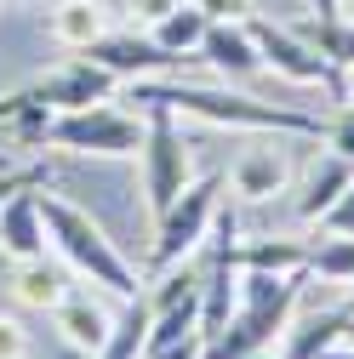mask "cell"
Listing matches in <instances>:
<instances>
[{"mask_svg":"<svg viewBox=\"0 0 354 359\" xmlns=\"http://www.w3.org/2000/svg\"><path fill=\"white\" fill-rule=\"evenodd\" d=\"M40 183H46V165H0V205L23 189H40Z\"/></svg>","mask_w":354,"mask_h":359,"instance_id":"obj_21","label":"cell"},{"mask_svg":"<svg viewBox=\"0 0 354 359\" xmlns=\"http://www.w3.org/2000/svg\"><path fill=\"white\" fill-rule=\"evenodd\" d=\"M200 57H206L217 74H235V80H246V74H257V69H263L257 40H251V29H246V23H211V29H206V40H200Z\"/></svg>","mask_w":354,"mask_h":359,"instance_id":"obj_13","label":"cell"},{"mask_svg":"<svg viewBox=\"0 0 354 359\" xmlns=\"http://www.w3.org/2000/svg\"><path fill=\"white\" fill-rule=\"evenodd\" d=\"M235 262L246 274H308V245L303 240H280V234L235 240Z\"/></svg>","mask_w":354,"mask_h":359,"instance_id":"obj_14","label":"cell"},{"mask_svg":"<svg viewBox=\"0 0 354 359\" xmlns=\"http://www.w3.org/2000/svg\"><path fill=\"white\" fill-rule=\"evenodd\" d=\"M52 234H46V211H40V189H23L0 205V257L12 262H34L46 257Z\"/></svg>","mask_w":354,"mask_h":359,"instance_id":"obj_9","label":"cell"},{"mask_svg":"<svg viewBox=\"0 0 354 359\" xmlns=\"http://www.w3.org/2000/svg\"><path fill=\"white\" fill-rule=\"evenodd\" d=\"M98 34H103V6L98 0H63L52 12V40L69 46V52H86Z\"/></svg>","mask_w":354,"mask_h":359,"instance_id":"obj_18","label":"cell"},{"mask_svg":"<svg viewBox=\"0 0 354 359\" xmlns=\"http://www.w3.org/2000/svg\"><path fill=\"white\" fill-rule=\"evenodd\" d=\"M348 325H354V308H326V313H308L297 320L280 342V359H315L320 348L332 342H348Z\"/></svg>","mask_w":354,"mask_h":359,"instance_id":"obj_15","label":"cell"},{"mask_svg":"<svg viewBox=\"0 0 354 359\" xmlns=\"http://www.w3.org/2000/svg\"><path fill=\"white\" fill-rule=\"evenodd\" d=\"M126 6L138 12V23H149V29H155L166 12H177V6H183V0H126Z\"/></svg>","mask_w":354,"mask_h":359,"instance_id":"obj_26","label":"cell"},{"mask_svg":"<svg viewBox=\"0 0 354 359\" xmlns=\"http://www.w3.org/2000/svg\"><path fill=\"white\" fill-rule=\"evenodd\" d=\"M40 143L69 149V154H98V160H131L143 149V114L114 109V103H92V109H74V114H52Z\"/></svg>","mask_w":354,"mask_h":359,"instance_id":"obj_3","label":"cell"},{"mask_svg":"<svg viewBox=\"0 0 354 359\" xmlns=\"http://www.w3.org/2000/svg\"><path fill=\"white\" fill-rule=\"evenodd\" d=\"M200 348H206V337H183V342H171L160 353H143V359H200Z\"/></svg>","mask_w":354,"mask_h":359,"instance_id":"obj_27","label":"cell"},{"mask_svg":"<svg viewBox=\"0 0 354 359\" xmlns=\"http://www.w3.org/2000/svg\"><path fill=\"white\" fill-rule=\"evenodd\" d=\"M315 359H354V342H332V348H320Z\"/></svg>","mask_w":354,"mask_h":359,"instance_id":"obj_29","label":"cell"},{"mask_svg":"<svg viewBox=\"0 0 354 359\" xmlns=\"http://www.w3.org/2000/svg\"><path fill=\"white\" fill-rule=\"evenodd\" d=\"M195 6H200L211 23H251V18H257V0H195Z\"/></svg>","mask_w":354,"mask_h":359,"instance_id":"obj_22","label":"cell"},{"mask_svg":"<svg viewBox=\"0 0 354 359\" xmlns=\"http://www.w3.org/2000/svg\"><path fill=\"white\" fill-rule=\"evenodd\" d=\"M303 40L315 46L332 69H354V18H308V29H303Z\"/></svg>","mask_w":354,"mask_h":359,"instance_id":"obj_19","label":"cell"},{"mask_svg":"<svg viewBox=\"0 0 354 359\" xmlns=\"http://www.w3.org/2000/svg\"><path fill=\"white\" fill-rule=\"evenodd\" d=\"M80 57L103 63L114 80H155V74H166V69H177V63H183V57L160 52L149 34H98V40H92V46H86Z\"/></svg>","mask_w":354,"mask_h":359,"instance_id":"obj_8","label":"cell"},{"mask_svg":"<svg viewBox=\"0 0 354 359\" xmlns=\"http://www.w3.org/2000/svg\"><path fill=\"white\" fill-rule=\"evenodd\" d=\"M52 320H58V331H63V342H69L74 353H98V348L109 342V331H114V313H109L103 302H92V297H80V291H69V297L52 308Z\"/></svg>","mask_w":354,"mask_h":359,"instance_id":"obj_11","label":"cell"},{"mask_svg":"<svg viewBox=\"0 0 354 359\" xmlns=\"http://www.w3.org/2000/svg\"><path fill=\"white\" fill-rule=\"evenodd\" d=\"M308 274H320L332 285H348L354 280V240L348 234H326L320 245H308Z\"/></svg>","mask_w":354,"mask_h":359,"instance_id":"obj_20","label":"cell"},{"mask_svg":"<svg viewBox=\"0 0 354 359\" xmlns=\"http://www.w3.org/2000/svg\"><path fill=\"white\" fill-rule=\"evenodd\" d=\"M286 177H291V165H286L280 149H246V154L235 160V171H229V189H235L240 200L263 205V200L286 194Z\"/></svg>","mask_w":354,"mask_h":359,"instance_id":"obj_12","label":"cell"},{"mask_svg":"<svg viewBox=\"0 0 354 359\" xmlns=\"http://www.w3.org/2000/svg\"><path fill=\"white\" fill-rule=\"evenodd\" d=\"M308 12H315V18H337L343 0H308Z\"/></svg>","mask_w":354,"mask_h":359,"instance_id":"obj_28","label":"cell"},{"mask_svg":"<svg viewBox=\"0 0 354 359\" xmlns=\"http://www.w3.org/2000/svg\"><path fill=\"white\" fill-rule=\"evenodd\" d=\"M23 353H29V331L12 313H0V359H23Z\"/></svg>","mask_w":354,"mask_h":359,"instance_id":"obj_25","label":"cell"},{"mask_svg":"<svg viewBox=\"0 0 354 359\" xmlns=\"http://www.w3.org/2000/svg\"><path fill=\"white\" fill-rule=\"evenodd\" d=\"M246 359H280V353H269V348H263V353H246Z\"/></svg>","mask_w":354,"mask_h":359,"instance_id":"obj_31","label":"cell"},{"mask_svg":"<svg viewBox=\"0 0 354 359\" xmlns=\"http://www.w3.org/2000/svg\"><path fill=\"white\" fill-rule=\"evenodd\" d=\"M354 183V165L343 160V154H332V149H320L315 160H308V171H303V183H297V200H291V211L303 217V222H320L326 211H332V200L343 194Z\"/></svg>","mask_w":354,"mask_h":359,"instance_id":"obj_10","label":"cell"},{"mask_svg":"<svg viewBox=\"0 0 354 359\" xmlns=\"http://www.w3.org/2000/svg\"><path fill=\"white\" fill-rule=\"evenodd\" d=\"M143 114V194H149V217H160L177 194L189 189V143L177 131V114L171 109H138Z\"/></svg>","mask_w":354,"mask_h":359,"instance_id":"obj_6","label":"cell"},{"mask_svg":"<svg viewBox=\"0 0 354 359\" xmlns=\"http://www.w3.org/2000/svg\"><path fill=\"white\" fill-rule=\"evenodd\" d=\"M320 222H326V234H348V240H354V183L332 200V211H326Z\"/></svg>","mask_w":354,"mask_h":359,"instance_id":"obj_24","label":"cell"},{"mask_svg":"<svg viewBox=\"0 0 354 359\" xmlns=\"http://www.w3.org/2000/svg\"><path fill=\"white\" fill-rule=\"evenodd\" d=\"M246 29H251V40H257L263 69H275V74L291 80V86H326L332 97L343 92V69H332L297 29H286V23H275V18H251Z\"/></svg>","mask_w":354,"mask_h":359,"instance_id":"obj_7","label":"cell"},{"mask_svg":"<svg viewBox=\"0 0 354 359\" xmlns=\"http://www.w3.org/2000/svg\"><path fill=\"white\" fill-rule=\"evenodd\" d=\"M343 18H354V0H343Z\"/></svg>","mask_w":354,"mask_h":359,"instance_id":"obj_32","label":"cell"},{"mask_svg":"<svg viewBox=\"0 0 354 359\" xmlns=\"http://www.w3.org/2000/svg\"><path fill=\"white\" fill-rule=\"evenodd\" d=\"M206 29H211V18L195 6V0H183L177 12H166L155 29H149V40L160 52H171V57H183V52H200V40H206Z\"/></svg>","mask_w":354,"mask_h":359,"instance_id":"obj_17","label":"cell"},{"mask_svg":"<svg viewBox=\"0 0 354 359\" xmlns=\"http://www.w3.org/2000/svg\"><path fill=\"white\" fill-rule=\"evenodd\" d=\"M12 291H18L23 308L52 313V308L69 297V280H63V268H52L46 257H34V262H18V268H12Z\"/></svg>","mask_w":354,"mask_h":359,"instance_id":"obj_16","label":"cell"},{"mask_svg":"<svg viewBox=\"0 0 354 359\" xmlns=\"http://www.w3.org/2000/svg\"><path fill=\"white\" fill-rule=\"evenodd\" d=\"M326 149L354 165V109H343L337 120H326Z\"/></svg>","mask_w":354,"mask_h":359,"instance_id":"obj_23","label":"cell"},{"mask_svg":"<svg viewBox=\"0 0 354 359\" xmlns=\"http://www.w3.org/2000/svg\"><path fill=\"white\" fill-rule=\"evenodd\" d=\"M126 103H138V109H171V114H195V120H206V126L326 137V120L303 114V109L263 103V97H246V92H223V86H195V80H131Z\"/></svg>","mask_w":354,"mask_h":359,"instance_id":"obj_1","label":"cell"},{"mask_svg":"<svg viewBox=\"0 0 354 359\" xmlns=\"http://www.w3.org/2000/svg\"><path fill=\"white\" fill-rule=\"evenodd\" d=\"M40 211H46V234H52V251L74 268V274H86L92 285H103L109 297H120V302H131V297H143V285H138V268H131L120 251H114V240L103 234V222H92L80 205H69L63 194H46L40 189Z\"/></svg>","mask_w":354,"mask_h":359,"instance_id":"obj_2","label":"cell"},{"mask_svg":"<svg viewBox=\"0 0 354 359\" xmlns=\"http://www.w3.org/2000/svg\"><path fill=\"white\" fill-rule=\"evenodd\" d=\"M343 109H354V69H343V92H337Z\"/></svg>","mask_w":354,"mask_h":359,"instance_id":"obj_30","label":"cell"},{"mask_svg":"<svg viewBox=\"0 0 354 359\" xmlns=\"http://www.w3.org/2000/svg\"><path fill=\"white\" fill-rule=\"evenodd\" d=\"M114 86H120V80H114L103 63L74 57V63L52 69L46 80H34V86H23V92L0 97V120H12V114H23V109H40V114H74V109L109 103V97H114Z\"/></svg>","mask_w":354,"mask_h":359,"instance_id":"obj_5","label":"cell"},{"mask_svg":"<svg viewBox=\"0 0 354 359\" xmlns=\"http://www.w3.org/2000/svg\"><path fill=\"white\" fill-rule=\"evenodd\" d=\"M217 211H223V177H217V171H211V177H195V183L155 217V251H149L155 274L171 268V262H189V257L211 240Z\"/></svg>","mask_w":354,"mask_h":359,"instance_id":"obj_4","label":"cell"}]
</instances>
